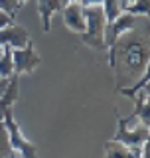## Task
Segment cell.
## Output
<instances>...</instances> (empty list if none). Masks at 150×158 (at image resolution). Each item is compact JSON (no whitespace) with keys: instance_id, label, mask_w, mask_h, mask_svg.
Listing matches in <instances>:
<instances>
[{"instance_id":"cell-13","label":"cell","mask_w":150,"mask_h":158,"mask_svg":"<svg viewBox=\"0 0 150 158\" xmlns=\"http://www.w3.org/2000/svg\"><path fill=\"white\" fill-rule=\"evenodd\" d=\"M101 8H103V14H105V18H107V22L115 20L119 14L123 12L121 2H119V0H103V2H101Z\"/></svg>"},{"instance_id":"cell-7","label":"cell","mask_w":150,"mask_h":158,"mask_svg":"<svg viewBox=\"0 0 150 158\" xmlns=\"http://www.w3.org/2000/svg\"><path fill=\"white\" fill-rule=\"evenodd\" d=\"M32 42L26 28L18 26V24H10L6 28H0V48H24L26 44Z\"/></svg>"},{"instance_id":"cell-4","label":"cell","mask_w":150,"mask_h":158,"mask_svg":"<svg viewBox=\"0 0 150 158\" xmlns=\"http://www.w3.org/2000/svg\"><path fill=\"white\" fill-rule=\"evenodd\" d=\"M134 24H136V16H132V14L128 12H121L115 20L111 22H107V26H105V48L111 49L115 44H117L119 38H123L124 34L132 32L134 30Z\"/></svg>"},{"instance_id":"cell-20","label":"cell","mask_w":150,"mask_h":158,"mask_svg":"<svg viewBox=\"0 0 150 158\" xmlns=\"http://www.w3.org/2000/svg\"><path fill=\"white\" fill-rule=\"evenodd\" d=\"M71 2H79V0H61L63 6H65V4H71Z\"/></svg>"},{"instance_id":"cell-22","label":"cell","mask_w":150,"mask_h":158,"mask_svg":"<svg viewBox=\"0 0 150 158\" xmlns=\"http://www.w3.org/2000/svg\"><path fill=\"white\" fill-rule=\"evenodd\" d=\"M0 56H2V48H0Z\"/></svg>"},{"instance_id":"cell-12","label":"cell","mask_w":150,"mask_h":158,"mask_svg":"<svg viewBox=\"0 0 150 158\" xmlns=\"http://www.w3.org/2000/svg\"><path fill=\"white\" fill-rule=\"evenodd\" d=\"M148 10H150V0H132L123 12H128L132 16H148Z\"/></svg>"},{"instance_id":"cell-2","label":"cell","mask_w":150,"mask_h":158,"mask_svg":"<svg viewBox=\"0 0 150 158\" xmlns=\"http://www.w3.org/2000/svg\"><path fill=\"white\" fill-rule=\"evenodd\" d=\"M85 32L79 34L83 44L95 49H105V26H107V18L103 14L101 6H85Z\"/></svg>"},{"instance_id":"cell-11","label":"cell","mask_w":150,"mask_h":158,"mask_svg":"<svg viewBox=\"0 0 150 158\" xmlns=\"http://www.w3.org/2000/svg\"><path fill=\"white\" fill-rule=\"evenodd\" d=\"M14 75V59H12V48H2L0 56V77L8 79Z\"/></svg>"},{"instance_id":"cell-18","label":"cell","mask_w":150,"mask_h":158,"mask_svg":"<svg viewBox=\"0 0 150 158\" xmlns=\"http://www.w3.org/2000/svg\"><path fill=\"white\" fill-rule=\"evenodd\" d=\"M8 81H10V77H8V79H0V97L4 95V91H6V87H8Z\"/></svg>"},{"instance_id":"cell-6","label":"cell","mask_w":150,"mask_h":158,"mask_svg":"<svg viewBox=\"0 0 150 158\" xmlns=\"http://www.w3.org/2000/svg\"><path fill=\"white\" fill-rule=\"evenodd\" d=\"M113 140L121 142L124 146H142V144L148 142V127H144V125L138 123L136 128L131 131L128 125H127V121H124V118H119V131H117V135H115Z\"/></svg>"},{"instance_id":"cell-17","label":"cell","mask_w":150,"mask_h":158,"mask_svg":"<svg viewBox=\"0 0 150 158\" xmlns=\"http://www.w3.org/2000/svg\"><path fill=\"white\" fill-rule=\"evenodd\" d=\"M103 0H79V4L85 8V6H101Z\"/></svg>"},{"instance_id":"cell-21","label":"cell","mask_w":150,"mask_h":158,"mask_svg":"<svg viewBox=\"0 0 150 158\" xmlns=\"http://www.w3.org/2000/svg\"><path fill=\"white\" fill-rule=\"evenodd\" d=\"M18 2H20V4H26V2H28V0H18Z\"/></svg>"},{"instance_id":"cell-9","label":"cell","mask_w":150,"mask_h":158,"mask_svg":"<svg viewBox=\"0 0 150 158\" xmlns=\"http://www.w3.org/2000/svg\"><path fill=\"white\" fill-rule=\"evenodd\" d=\"M61 8H63L61 0H38V12H40L44 32L52 30V18L56 12H61Z\"/></svg>"},{"instance_id":"cell-19","label":"cell","mask_w":150,"mask_h":158,"mask_svg":"<svg viewBox=\"0 0 150 158\" xmlns=\"http://www.w3.org/2000/svg\"><path fill=\"white\" fill-rule=\"evenodd\" d=\"M119 2H121V8L124 10V8H127V6H128V4H131V2H132V0H119Z\"/></svg>"},{"instance_id":"cell-5","label":"cell","mask_w":150,"mask_h":158,"mask_svg":"<svg viewBox=\"0 0 150 158\" xmlns=\"http://www.w3.org/2000/svg\"><path fill=\"white\" fill-rule=\"evenodd\" d=\"M12 59H14V73H16V75L36 71L38 65L42 63V57H40L38 52L34 49V44L32 42L26 44L24 48L12 49Z\"/></svg>"},{"instance_id":"cell-23","label":"cell","mask_w":150,"mask_h":158,"mask_svg":"<svg viewBox=\"0 0 150 158\" xmlns=\"http://www.w3.org/2000/svg\"><path fill=\"white\" fill-rule=\"evenodd\" d=\"M0 79H2V77H0Z\"/></svg>"},{"instance_id":"cell-16","label":"cell","mask_w":150,"mask_h":158,"mask_svg":"<svg viewBox=\"0 0 150 158\" xmlns=\"http://www.w3.org/2000/svg\"><path fill=\"white\" fill-rule=\"evenodd\" d=\"M10 24H14V14L6 12V10H0V28H6Z\"/></svg>"},{"instance_id":"cell-10","label":"cell","mask_w":150,"mask_h":158,"mask_svg":"<svg viewBox=\"0 0 150 158\" xmlns=\"http://www.w3.org/2000/svg\"><path fill=\"white\" fill-rule=\"evenodd\" d=\"M105 158H132L128 146L121 144L117 140H109L105 144Z\"/></svg>"},{"instance_id":"cell-14","label":"cell","mask_w":150,"mask_h":158,"mask_svg":"<svg viewBox=\"0 0 150 158\" xmlns=\"http://www.w3.org/2000/svg\"><path fill=\"white\" fill-rule=\"evenodd\" d=\"M12 146H10V138H8V131L4 127V123H0V158H10L12 156Z\"/></svg>"},{"instance_id":"cell-8","label":"cell","mask_w":150,"mask_h":158,"mask_svg":"<svg viewBox=\"0 0 150 158\" xmlns=\"http://www.w3.org/2000/svg\"><path fill=\"white\" fill-rule=\"evenodd\" d=\"M61 14H63V24H65L73 34H83L85 32V12H83V6L79 2L65 4V6L61 8Z\"/></svg>"},{"instance_id":"cell-1","label":"cell","mask_w":150,"mask_h":158,"mask_svg":"<svg viewBox=\"0 0 150 158\" xmlns=\"http://www.w3.org/2000/svg\"><path fill=\"white\" fill-rule=\"evenodd\" d=\"M117 57H121V63H123V69H117V75H119V79L124 77V83L134 81V77L148 71V40H146V36L140 40L138 36H131V32H128L123 38H119L117 44L109 49V65H113V61Z\"/></svg>"},{"instance_id":"cell-3","label":"cell","mask_w":150,"mask_h":158,"mask_svg":"<svg viewBox=\"0 0 150 158\" xmlns=\"http://www.w3.org/2000/svg\"><path fill=\"white\" fill-rule=\"evenodd\" d=\"M2 123H4V127H6V131H8L10 146H12V150L18 154V158H38L36 146H34L32 142H30L28 138L24 136V132L20 131L16 118H14V109L6 111V115H4V118H2Z\"/></svg>"},{"instance_id":"cell-15","label":"cell","mask_w":150,"mask_h":158,"mask_svg":"<svg viewBox=\"0 0 150 158\" xmlns=\"http://www.w3.org/2000/svg\"><path fill=\"white\" fill-rule=\"evenodd\" d=\"M20 6H22V4H20L18 0H0V10H6L10 14H16Z\"/></svg>"}]
</instances>
